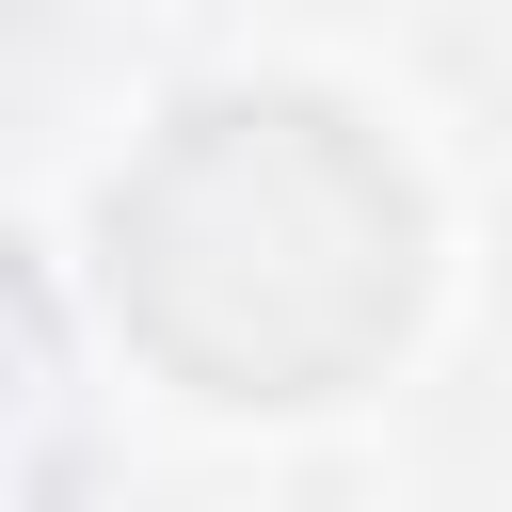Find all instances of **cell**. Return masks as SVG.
<instances>
[{
	"label": "cell",
	"instance_id": "obj_1",
	"mask_svg": "<svg viewBox=\"0 0 512 512\" xmlns=\"http://www.w3.org/2000/svg\"><path fill=\"white\" fill-rule=\"evenodd\" d=\"M400 288H416V208L304 96H224L112 192V304L208 400L352 384L400 336Z\"/></svg>",
	"mask_w": 512,
	"mask_h": 512
}]
</instances>
